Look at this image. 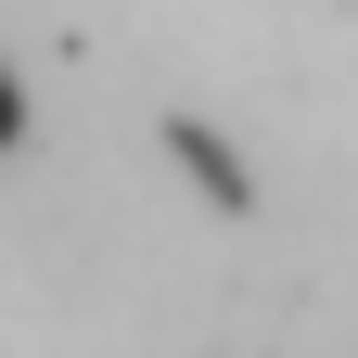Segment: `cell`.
<instances>
[{
  "label": "cell",
  "mask_w": 358,
  "mask_h": 358,
  "mask_svg": "<svg viewBox=\"0 0 358 358\" xmlns=\"http://www.w3.org/2000/svg\"><path fill=\"white\" fill-rule=\"evenodd\" d=\"M26 141V103H13V77H0V154H13Z\"/></svg>",
  "instance_id": "cell-1"
}]
</instances>
